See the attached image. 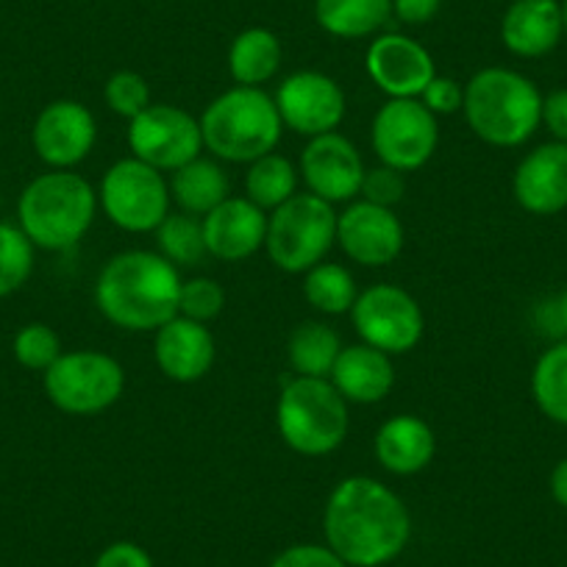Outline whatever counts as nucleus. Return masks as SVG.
Wrapping results in <instances>:
<instances>
[{
	"mask_svg": "<svg viewBox=\"0 0 567 567\" xmlns=\"http://www.w3.org/2000/svg\"><path fill=\"white\" fill-rule=\"evenodd\" d=\"M303 298L320 315H329V318L348 315L359 298L357 278L346 265L320 261L312 270L303 272Z\"/></svg>",
	"mask_w": 567,
	"mask_h": 567,
	"instance_id": "nucleus-28",
	"label": "nucleus"
},
{
	"mask_svg": "<svg viewBox=\"0 0 567 567\" xmlns=\"http://www.w3.org/2000/svg\"><path fill=\"white\" fill-rule=\"evenodd\" d=\"M281 62V40L261 25L239 31L228 48V73L237 86H259L261 90V84L276 79Z\"/></svg>",
	"mask_w": 567,
	"mask_h": 567,
	"instance_id": "nucleus-25",
	"label": "nucleus"
},
{
	"mask_svg": "<svg viewBox=\"0 0 567 567\" xmlns=\"http://www.w3.org/2000/svg\"><path fill=\"white\" fill-rule=\"evenodd\" d=\"M351 320L364 346L379 348L390 357L414 351L423 340L425 318L412 292L395 284H373L359 292Z\"/></svg>",
	"mask_w": 567,
	"mask_h": 567,
	"instance_id": "nucleus-11",
	"label": "nucleus"
},
{
	"mask_svg": "<svg viewBox=\"0 0 567 567\" xmlns=\"http://www.w3.org/2000/svg\"><path fill=\"white\" fill-rule=\"evenodd\" d=\"M298 167L287 156L267 154L261 159L250 162L245 173V198L254 200L259 209L272 212L281 204L298 195Z\"/></svg>",
	"mask_w": 567,
	"mask_h": 567,
	"instance_id": "nucleus-29",
	"label": "nucleus"
},
{
	"mask_svg": "<svg viewBox=\"0 0 567 567\" xmlns=\"http://www.w3.org/2000/svg\"><path fill=\"white\" fill-rule=\"evenodd\" d=\"M351 403L329 379L296 375L276 403V425L284 445L301 456H329L351 432Z\"/></svg>",
	"mask_w": 567,
	"mask_h": 567,
	"instance_id": "nucleus-6",
	"label": "nucleus"
},
{
	"mask_svg": "<svg viewBox=\"0 0 567 567\" xmlns=\"http://www.w3.org/2000/svg\"><path fill=\"white\" fill-rule=\"evenodd\" d=\"M97 206L123 231L151 234L171 215V182L162 171L128 156L106 171L97 189Z\"/></svg>",
	"mask_w": 567,
	"mask_h": 567,
	"instance_id": "nucleus-9",
	"label": "nucleus"
},
{
	"mask_svg": "<svg viewBox=\"0 0 567 567\" xmlns=\"http://www.w3.org/2000/svg\"><path fill=\"white\" fill-rule=\"evenodd\" d=\"M379 465L392 476H414L432 465L437 454L434 429L417 414H395L384 420L373 440Z\"/></svg>",
	"mask_w": 567,
	"mask_h": 567,
	"instance_id": "nucleus-22",
	"label": "nucleus"
},
{
	"mask_svg": "<svg viewBox=\"0 0 567 567\" xmlns=\"http://www.w3.org/2000/svg\"><path fill=\"white\" fill-rule=\"evenodd\" d=\"M443 9V0H392V18L403 25L432 23Z\"/></svg>",
	"mask_w": 567,
	"mask_h": 567,
	"instance_id": "nucleus-41",
	"label": "nucleus"
},
{
	"mask_svg": "<svg viewBox=\"0 0 567 567\" xmlns=\"http://www.w3.org/2000/svg\"><path fill=\"white\" fill-rule=\"evenodd\" d=\"M95 114L79 101H53L37 114L31 128V145L51 171H73L95 148Z\"/></svg>",
	"mask_w": 567,
	"mask_h": 567,
	"instance_id": "nucleus-15",
	"label": "nucleus"
},
{
	"mask_svg": "<svg viewBox=\"0 0 567 567\" xmlns=\"http://www.w3.org/2000/svg\"><path fill=\"white\" fill-rule=\"evenodd\" d=\"M270 567H348L329 545L318 543H298L284 548Z\"/></svg>",
	"mask_w": 567,
	"mask_h": 567,
	"instance_id": "nucleus-38",
	"label": "nucleus"
},
{
	"mask_svg": "<svg viewBox=\"0 0 567 567\" xmlns=\"http://www.w3.org/2000/svg\"><path fill=\"white\" fill-rule=\"evenodd\" d=\"M548 489H550V498H554L561 509H567V456L556 462L554 471H550Z\"/></svg>",
	"mask_w": 567,
	"mask_h": 567,
	"instance_id": "nucleus-42",
	"label": "nucleus"
},
{
	"mask_svg": "<svg viewBox=\"0 0 567 567\" xmlns=\"http://www.w3.org/2000/svg\"><path fill=\"white\" fill-rule=\"evenodd\" d=\"M0 204H3V195H0Z\"/></svg>",
	"mask_w": 567,
	"mask_h": 567,
	"instance_id": "nucleus-45",
	"label": "nucleus"
},
{
	"mask_svg": "<svg viewBox=\"0 0 567 567\" xmlns=\"http://www.w3.org/2000/svg\"><path fill=\"white\" fill-rule=\"evenodd\" d=\"M156 243L159 254L176 267H198L204 265L209 250L204 239V223L200 217L171 212L159 228H156Z\"/></svg>",
	"mask_w": 567,
	"mask_h": 567,
	"instance_id": "nucleus-31",
	"label": "nucleus"
},
{
	"mask_svg": "<svg viewBox=\"0 0 567 567\" xmlns=\"http://www.w3.org/2000/svg\"><path fill=\"white\" fill-rule=\"evenodd\" d=\"M467 125L493 148H520L543 125V92L528 75L484 68L465 84Z\"/></svg>",
	"mask_w": 567,
	"mask_h": 567,
	"instance_id": "nucleus-3",
	"label": "nucleus"
},
{
	"mask_svg": "<svg viewBox=\"0 0 567 567\" xmlns=\"http://www.w3.org/2000/svg\"><path fill=\"white\" fill-rule=\"evenodd\" d=\"M200 223L212 259L245 261L265 248L267 212L248 198H226Z\"/></svg>",
	"mask_w": 567,
	"mask_h": 567,
	"instance_id": "nucleus-20",
	"label": "nucleus"
},
{
	"mask_svg": "<svg viewBox=\"0 0 567 567\" xmlns=\"http://www.w3.org/2000/svg\"><path fill=\"white\" fill-rule=\"evenodd\" d=\"M223 309H226V292L215 278L198 276L182 281V296H178V315L182 318L209 326L212 320L220 318Z\"/></svg>",
	"mask_w": 567,
	"mask_h": 567,
	"instance_id": "nucleus-35",
	"label": "nucleus"
},
{
	"mask_svg": "<svg viewBox=\"0 0 567 567\" xmlns=\"http://www.w3.org/2000/svg\"><path fill=\"white\" fill-rule=\"evenodd\" d=\"M31 272H34V243L20 226L0 223V298L23 290Z\"/></svg>",
	"mask_w": 567,
	"mask_h": 567,
	"instance_id": "nucleus-32",
	"label": "nucleus"
},
{
	"mask_svg": "<svg viewBox=\"0 0 567 567\" xmlns=\"http://www.w3.org/2000/svg\"><path fill=\"white\" fill-rule=\"evenodd\" d=\"M323 537L348 567H384L406 550L412 515L386 484L348 476L326 501Z\"/></svg>",
	"mask_w": 567,
	"mask_h": 567,
	"instance_id": "nucleus-1",
	"label": "nucleus"
},
{
	"mask_svg": "<svg viewBox=\"0 0 567 567\" xmlns=\"http://www.w3.org/2000/svg\"><path fill=\"white\" fill-rule=\"evenodd\" d=\"M517 206L534 217H550L567 209V145L545 142L528 151L512 176Z\"/></svg>",
	"mask_w": 567,
	"mask_h": 567,
	"instance_id": "nucleus-18",
	"label": "nucleus"
},
{
	"mask_svg": "<svg viewBox=\"0 0 567 567\" xmlns=\"http://www.w3.org/2000/svg\"><path fill=\"white\" fill-rule=\"evenodd\" d=\"M543 125L554 142L567 145V90H554L543 95Z\"/></svg>",
	"mask_w": 567,
	"mask_h": 567,
	"instance_id": "nucleus-40",
	"label": "nucleus"
},
{
	"mask_svg": "<svg viewBox=\"0 0 567 567\" xmlns=\"http://www.w3.org/2000/svg\"><path fill=\"white\" fill-rule=\"evenodd\" d=\"M561 20H565V37H567V0H561Z\"/></svg>",
	"mask_w": 567,
	"mask_h": 567,
	"instance_id": "nucleus-44",
	"label": "nucleus"
},
{
	"mask_svg": "<svg viewBox=\"0 0 567 567\" xmlns=\"http://www.w3.org/2000/svg\"><path fill=\"white\" fill-rule=\"evenodd\" d=\"M97 193L73 171H51L23 189L18 220L25 237L42 250H68L86 237L95 223Z\"/></svg>",
	"mask_w": 567,
	"mask_h": 567,
	"instance_id": "nucleus-5",
	"label": "nucleus"
},
{
	"mask_svg": "<svg viewBox=\"0 0 567 567\" xmlns=\"http://www.w3.org/2000/svg\"><path fill=\"white\" fill-rule=\"evenodd\" d=\"M337 243V212L312 193L292 195L267 215L265 250L284 272H307L326 261Z\"/></svg>",
	"mask_w": 567,
	"mask_h": 567,
	"instance_id": "nucleus-7",
	"label": "nucleus"
},
{
	"mask_svg": "<svg viewBox=\"0 0 567 567\" xmlns=\"http://www.w3.org/2000/svg\"><path fill=\"white\" fill-rule=\"evenodd\" d=\"M342 348L346 346H342L340 334L329 323L307 320V323H298L292 329L290 340H287V359L298 375L329 379Z\"/></svg>",
	"mask_w": 567,
	"mask_h": 567,
	"instance_id": "nucleus-27",
	"label": "nucleus"
},
{
	"mask_svg": "<svg viewBox=\"0 0 567 567\" xmlns=\"http://www.w3.org/2000/svg\"><path fill=\"white\" fill-rule=\"evenodd\" d=\"M370 142L381 165L398 173H414L437 154L440 117L417 97H390L375 112Z\"/></svg>",
	"mask_w": 567,
	"mask_h": 567,
	"instance_id": "nucleus-10",
	"label": "nucleus"
},
{
	"mask_svg": "<svg viewBox=\"0 0 567 567\" xmlns=\"http://www.w3.org/2000/svg\"><path fill=\"white\" fill-rule=\"evenodd\" d=\"M154 334V359L171 381L193 384L215 368L217 342L206 323L176 315Z\"/></svg>",
	"mask_w": 567,
	"mask_h": 567,
	"instance_id": "nucleus-19",
	"label": "nucleus"
},
{
	"mask_svg": "<svg viewBox=\"0 0 567 567\" xmlns=\"http://www.w3.org/2000/svg\"><path fill=\"white\" fill-rule=\"evenodd\" d=\"M103 101L114 114L125 117L128 123L154 103L151 101L148 81H145V75L134 73V70H117L103 86Z\"/></svg>",
	"mask_w": 567,
	"mask_h": 567,
	"instance_id": "nucleus-34",
	"label": "nucleus"
},
{
	"mask_svg": "<svg viewBox=\"0 0 567 567\" xmlns=\"http://www.w3.org/2000/svg\"><path fill=\"white\" fill-rule=\"evenodd\" d=\"M272 101L281 114L284 128L296 131L307 140L340 128L348 109L342 86L320 70H298L287 75L278 84Z\"/></svg>",
	"mask_w": 567,
	"mask_h": 567,
	"instance_id": "nucleus-13",
	"label": "nucleus"
},
{
	"mask_svg": "<svg viewBox=\"0 0 567 567\" xmlns=\"http://www.w3.org/2000/svg\"><path fill=\"white\" fill-rule=\"evenodd\" d=\"M364 70L386 97H420L437 75L432 53L398 31L373 37L364 53Z\"/></svg>",
	"mask_w": 567,
	"mask_h": 567,
	"instance_id": "nucleus-17",
	"label": "nucleus"
},
{
	"mask_svg": "<svg viewBox=\"0 0 567 567\" xmlns=\"http://www.w3.org/2000/svg\"><path fill=\"white\" fill-rule=\"evenodd\" d=\"M45 395L53 406L75 417H92L123 398L125 370L103 351H68L42 373Z\"/></svg>",
	"mask_w": 567,
	"mask_h": 567,
	"instance_id": "nucleus-8",
	"label": "nucleus"
},
{
	"mask_svg": "<svg viewBox=\"0 0 567 567\" xmlns=\"http://www.w3.org/2000/svg\"><path fill=\"white\" fill-rule=\"evenodd\" d=\"M364 171L368 167L359 148L340 131L312 136L298 162V173L309 193L331 206L359 198Z\"/></svg>",
	"mask_w": 567,
	"mask_h": 567,
	"instance_id": "nucleus-14",
	"label": "nucleus"
},
{
	"mask_svg": "<svg viewBox=\"0 0 567 567\" xmlns=\"http://www.w3.org/2000/svg\"><path fill=\"white\" fill-rule=\"evenodd\" d=\"M406 195V182H403V173L392 171V167L379 165V167H368L362 178V189H359V198L368 200V204L375 206H398Z\"/></svg>",
	"mask_w": 567,
	"mask_h": 567,
	"instance_id": "nucleus-36",
	"label": "nucleus"
},
{
	"mask_svg": "<svg viewBox=\"0 0 567 567\" xmlns=\"http://www.w3.org/2000/svg\"><path fill=\"white\" fill-rule=\"evenodd\" d=\"M171 195L184 215L206 217L212 209L231 198V182L217 159H198L187 162L171 173Z\"/></svg>",
	"mask_w": 567,
	"mask_h": 567,
	"instance_id": "nucleus-24",
	"label": "nucleus"
},
{
	"mask_svg": "<svg viewBox=\"0 0 567 567\" xmlns=\"http://www.w3.org/2000/svg\"><path fill=\"white\" fill-rule=\"evenodd\" d=\"M315 20L337 40H368L392 20V0H315Z\"/></svg>",
	"mask_w": 567,
	"mask_h": 567,
	"instance_id": "nucleus-26",
	"label": "nucleus"
},
{
	"mask_svg": "<svg viewBox=\"0 0 567 567\" xmlns=\"http://www.w3.org/2000/svg\"><path fill=\"white\" fill-rule=\"evenodd\" d=\"M182 276L154 250H123L97 272L95 307L125 331H156L178 315Z\"/></svg>",
	"mask_w": 567,
	"mask_h": 567,
	"instance_id": "nucleus-2",
	"label": "nucleus"
},
{
	"mask_svg": "<svg viewBox=\"0 0 567 567\" xmlns=\"http://www.w3.org/2000/svg\"><path fill=\"white\" fill-rule=\"evenodd\" d=\"M565 37L559 0H512L501 18V42L517 59H543Z\"/></svg>",
	"mask_w": 567,
	"mask_h": 567,
	"instance_id": "nucleus-21",
	"label": "nucleus"
},
{
	"mask_svg": "<svg viewBox=\"0 0 567 567\" xmlns=\"http://www.w3.org/2000/svg\"><path fill=\"white\" fill-rule=\"evenodd\" d=\"M14 359L23 364L25 370H37V373H45L59 357H62V340H59L56 331L48 323H29L18 331L14 337Z\"/></svg>",
	"mask_w": 567,
	"mask_h": 567,
	"instance_id": "nucleus-33",
	"label": "nucleus"
},
{
	"mask_svg": "<svg viewBox=\"0 0 567 567\" xmlns=\"http://www.w3.org/2000/svg\"><path fill=\"white\" fill-rule=\"evenodd\" d=\"M554 320H556V329H559L561 337H565V340H567V287L559 292V296H556V301H554Z\"/></svg>",
	"mask_w": 567,
	"mask_h": 567,
	"instance_id": "nucleus-43",
	"label": "nucleus"
},
{
	"mask_svg": "<svg viewBox=\"0 0 567 567\" xmlns=\"http://www.w3.org/2000/svg\"><path fill=\"white\" fill-rule=\"evenodd\" d=\"M204 148L215 159L250 165L278 148L284 134L276 101L259 86H237L217 95L200 114Z\"/></svg>",
	"mask_w": 567,
	"mask_h": 567,
	"instance_id": "nucleus-4",
	"label": "nucleus"
},
{
	"mask_svg": "<svg viewBox=\"0 0 567 567\" xmlns=\"http://www.w3.org/2000/svg\"><path fill=\"white\" fill-rule=\"evenodd\" d=\"M532 398L556 425H567V340L543 351L532 370Z\"/></svg>",
	"mask_w": 567,
	"mask_h": 567,
	"instance_id": "nucleus-30",
	"label": "nucleus"
},
{
	"mask_svg": "<svg viewBox=\"0 0 567 567\" xmlns=\"http://www.w3.org/2000/svg\"><path fill=\"white\" fill-rule=\"evenodd\" d=\"M131 156L162 173H176L204 151L200 120L171 103H151L128 123Z\"/></svg>",
	"mask_w": 567,
	"mask_h": 567,
	"instance_id": "nucleus-12",
	"label": "nucleus"
},
{
	"mask_svg": "<svg viewBox=\"0 0 567 567\" xmlns=\"http://www.w3.org/2000/svg\"><path fill=\"white\" fill-rule=\"evenodd\" d=\"M417 101L437 117H449V114L462 112V106H465V86L451 79V75H434L432 84L425 86Z\"/></svg>",
	"mask_w": 567,
	"mask_h": 567,
	"instance_id": "nucleus-37",
	"label": "nucleus"
},
{
	"mask_svg": "<svg viewBox=\"0 0 567 567\" xmlns=\"http://www.w3.org/2000/svg\"><path fill=\"white\" fill-rule=\"evenodd\" d=\"M329 381L348 403L368 406V403H381L392 392L395 364L390 353L359 342V346L342 348Z\"/></svg>",
	"mask_w": 567,
	"mask_h": 567,
	"instance_id": "nucleus-23",
	"label": "nucleus"
},
{
	"mask_svg": "<svg viewBox=\"0 0 567 567\" xmlns=\"http://www.w3.org/2000/svg\"><path fill=\"white\" fill-rule=\"evenodd\" d=\"M406 234L395 212L386 206L351 200L342 215H337V245L351 261L362 267H386L401 256Z\"/></svg>",
	"mask_w": 567,
	"mask_h": 567,
	"instance_id": "nucleus-16",
	"label": "nucleus"
},
{
	"mask_svg": "<svg viewBox=\"0 0 567 567\" xmlns=\"http://www.w3.org/2000/svg\"><path fill=\"white\" fill-rule=\"evenodd\" d=\"M92 567H156L151 554L131 539H117L97 554Z\"/></svg>",
	"mask_w": 567,
	"mask_h": 567,
	"instance_id": "nucleus-39",
	"label": "nucleus"
}]
</instances>
